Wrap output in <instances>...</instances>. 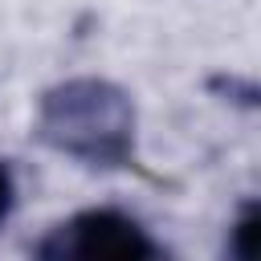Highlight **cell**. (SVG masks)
<instances>
[{
  "mask_svg": "<svg viewBox=\"0 0 261 261\" xmlns=\"http://www.w3.org/2000/svg\"><path fill=\"white\" fill-rule=\"evenodd\" d=\"M135 130L139 114L130 94L106 77H69L49 86L33 118V135L41 147L98 171L135 163Z\"/></svg>",
  "mask_w": 261,
  "mask_h": 261,
  "instance_id": "1",
  "label": "cell"
},
{
  "mask_svg": "<svg viewBox=\"0 0 261 261\" xmlns=\"http://www.w3.org/2000/svg\"><path fill=\"white\" fill-rule=\"evenodd\" d=\"M33 253L45 257V261H73V257H90V261H98V257L155 261V257H163L159 241H151V232L135 216H126L118 208H86V212H73L69 220L53 224L37 241Z\"/></svg>",
  "mask_w": 261,
  "mask_h": 261,
  "instance_id": "2",
  "label": "cell"
},
{
  "mask_svg": "<svg viewBox=\"0 0 261 261\" xmlns=\"http://www.w3.org/2000/svg\"><path fill=\"white\" fill-rule=\"evenodd\" d=\"M257 237H261V212H257V204L249 200V204L241 208L232 232H228V253H232L237 261H253V257H257Z\"/></svg>",
  "mask_w": 261,
  "mask_h": 261,
  "instance_id": "3",
  "label": "cell"
},
{
  "mask_svg": "<svg viewBox=\"0 0 261 261\" xmlns=\"http://www.w3.org/2000/svg\"><path fill=\"white\" fill-rule=\"evenodd\" d=\"M12 204H16V179H12V167L0 159V224L8 220Z\"/></svg>",
  "mask_w": 261,
  "mask_h": 261,
  "instance_id": "4",
  "label": "cell"
}]
</instances>
